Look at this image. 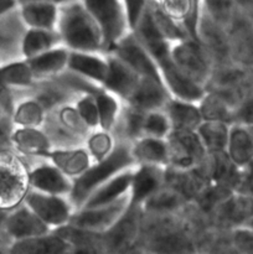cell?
<instances>
[{
  "label": "cell",
  "mask_w": 253,
  "mask_h": 254,
  "mask_svg": "<svg viewBox=\"0 0 253 254\" xmlns=\"http://www.w3.org/2000/svg\"><path fill=\"white\" fill-rule=\"evenodd\" d=\"M46 113L44 107L36 101L30 99L20 104L15 114V122L21 127H40L46 121Z\"/></svg>",
  "instance_id": "cell-43"
},
{
  "label": "cell",
  "mask_w": 253,
  "mask_h": 254,
  "mask_svg": "<svg viewBox=\"0 0 253 254\" xmlns=\"http://www.w3.org/2000/svg\"><path fill=\"white\" fill-rule=\"evenodd\" d=\"M29 173L16 159L0 160V206L14 207L29 191Z\"/></svg>",
  "instance_id": "cell-11"
},
{
  "label": "cell",
  "mask_w": 253,
  "mask_h": 254,
  "mask_svg": "<svg viewBox=\"0 0 253 254\" xmlns=\"http://www.w3.org/2000/svg\"><path fill=\"white\" fill-rule=\"evenodd\" d=\"M146 112H141L139 109L129 107L126 109V114L123 119L124 134L131 141L143 136V122Z\"/></svg>",
  "instance_id": "cell-45"
},
{
  "label": "cell",
  "mask_w": 253,
  "mask_h": 254,
  "mask_svg": "<svg viewBox=\"0 0 253 254\" xmlns=\"http://www.w3.org/2000/svg\"><path fill=\"white\" fill-rule=\"evenodd\" d=\"M226 153L240 168L253 160V135L247 126L240 123L231 124Z\"/></svg>",
  "instance_id": "cell-32"
},
{
  "label": "cell",
  "mask_w": 253,
  "mask_h": 254,
  "mask_svg": "<svg viewBox=\"0 0 253 254\" xmlns=\"http://www.w3.org/2000/svg\"><path fill=\"white\" fill-rule=\"evenodd\" d=\"M197 104L203 121L233 123L235 106L217 92L206 91Z\"/></svg>",
  "instance_id": "cell-35"
},
{
  "label": "cell",
  "mask_w": 253,
  "mask_h": 254,
  "mask_svg": "<svg viewBox=\"0 0 253 254\" xmlns=\"http://www.w3.org/2000/svg\"><path fill=\"white\" fill-rule=\"evenodd\" d=\"M165 184L178 190L191 203L208 184L205 160L198 166L186 170L166 168Z\"/></svg>",
  "instance_id": "cell-19"
},
{
  "label": "cell",
  "mask_w": 253,
  "mask_h": 254,
  "mask_svg": "<svg viewBox=\"0 0 253 254\" xmlns=\"http://www.w3.org/2000/svg\"><path fill=\"white\" fill-rule=\"evenodd\" d=\"M10 124L6 121L0 123V148L6 145L10 140Z\"/></svg>",
  "instance_id": "cell-51"
},
{
  "label": "cell",
  "mask_w": 253,
  "mask_h": 254,
  "mask_svg": "<svg viewBox=\"0 0 253 254\" xmlns=\"http://www.w3.org/2000/svg\"><path fill=\"white\" fill-rule=\"evenodd\" d=\"M238 9L246 14H252L253 12V0H235Z\"/></svg>",
  "instance_id": "cell-52"
},
{
  "label": "cell",
  "mask_w": 253,
  "mask_h": 254,
  "mask_svg": "<svg viewBox=\"0 0 253 254\" xmlns=\"http://www.w3.org/2000/svg\"><path fill=\"white\" fill-rule=\"evenodd\" d=\"M5 218H6V217H5V216H4V213H2L1 211H0V226H1L2 223L5 222Z\"/></svg>",
  "instance_id": "cell-57"
},
{
  "label": "cell",
  "mask_w": 253,
  "mask_h": 254,
  "mask_svg": "<svg viewBox=\"0 0 253 254\" xmlns=\"http://www.w3.org/2000/svg\"><path fill=\"white\" fill-rule=\"evenodd\" d=\"M252 200H253V198H252Z\"/></svg>",
  "instance_id": "cell-62"
},
{
  "label": "cell",
  "mask_w": 253,
  "mask_h": 254,
  "mask_svg": "<svg viewBox=\"0 0 253 254\" xmlns=\"http://www.w3.org/2000/svg\"><path fill=\"white\" fill-rule=\"evenodd\" d=\"M107 59H108V73L102 87L126 102L135 89L140 76L114 55L108 54Z\"/></svg>",
  "instance_id": "cell-18"
},
{
  "label": "cell",
  "mask_w": 253,
  "mask_h": 254,
  "mask_svg": "<svg viewBox=\"0 0 253 254\" xmlns=\"http://www.w3.org/2000/svg\"><path fill=\"white\" fill-rule=\"evenodd\" d=\"M151 14H153L156 29L166 41L176 42L180 41V40L191 39L184 25L174 17H171L169 14H166L158 4L151 2Z\"/></svg>",
  "instance_id": "cell-38"
},
{
  "label": "cell",
  "mask_w": 253,
  "mask_h": 254,
  "mask_svg": "<svg viewBox=\"0 0 253 254\" xmlns=\"http://www.w3.org/2000/svg\"><path fill=\"white\" fill-rule=\"evenodd\" d=\"M109 54L126 62L140 77H153L163 81L156 62L133 32L126 35Z\"/></svg>",
  "instance_id": "cell-13"
},
{
  "label": "cell",
  "mask_w": 253,
  "mask_h": 254,
  "mask_svg": "<svg viewBox=\"0 0 253 254\" xmlns=\"http://www.w3.org/2000/svg\"><path fill=\"white\" fill-rule=\"evenodd\" d=\"M236 192L253 198V160L241 168V176Z\"/></svg>",
  "instance_id": "cell-50"
},
{
  "label": "cell",
  "mask_w": 253,
  "mask_h": 254,
  "mask_svg": "<svg viewBox=\"0 0 253 254\" xmlns=\"http://www.w3.org/2000/svg\"><path fill=\"white\" fill-rule=\"evenodd\" d=\"M82 4L101 29L103 51L109 54L126 35L131 32L122 0H82Z\"/></svg>",
  "instance_id": "cell-4"
},
{
  "label": "cell",
  "mask_w": 253,
  "mask_h": 254,
  "mask_svg": "<svg viewBox=\"0 0 253 254\" xmlns=\"http://www.w3.org/2000/svg\"><path fill=\"white\" fill-rule=\"evenodd\" d=\"M62 45L57 30L32 29L30 27L22 39V54L25 59H31Z\"/></svg>",
  "instance_id": "cell-36"
},
{
  "label": "cell",
  "mask_w": 253,
  "mask_h": 254,
  "mask_svg": "<svg viewBox=\"0 0 253 254\" xmlns=\"http://www.w3.org/2000/svg\"><path fill=\"white\" fill-rule=\"evenodd\" d=\"M248 15H250V17H251V19L253 20V12H252V14H248Z\"/></svg>",
  "instance_id": "cell-60"
},
{
  "label": "cell",
  "mask_w": 253,
  "mask_h": 254,
  "mask_svg": "<svg viewBox=\"0 0 253 254\" xmlns=\"http://www.w3.org/2000/svg\"><path fill=\"white\" fill-rule=\"evenodd\" d=\"M171 124L164 109L146 112L143 122V135L166 139L171 131Z\"/></svg>",
  "instance_id": "cell-42"
},
{
  "label": "cell",
  "mask_w": 253,
  "mask_h": 254,
  "mask_svg": "<svg viewBox=\"0 0 253 254\" xmlns=\"http://www.w3.org/2000/svg\"><path fill=\"white\" fill-rule=\"evenodd\" d=\"M170 55L176 66L196 83L205 87L212 72L213 64L202 45L193 39L171 42Z\"/></svg>",
  "instance_id": "cell-7"
},
{
  "label": "cell",
  "mask_w": 253,
  "mask_h": 254,
  "mask_svg": "<svg viewBox=\"0 0 253 254\" xmlns=\"http://www.w3.org/2000/svg\"><path fill=\"white\" fill-rule=\"evenodd\" d=\"M164 111L173 129L196 130L203 121L198 104L195 102L183 101L171 97Z\"/></svg>",
  "instance_id": "cell-31"
},
{
  "label": "cell",
  "mask_w": 253,
  "mask_h": 254,
  "mask_svg": "<svg viewBox=\"0 0 253 254\" xmlns=\"http://www.w3.org/2000/svg\"><path fill=\"white\" fill-rule=\"evenodd\" d=\"M73 180L64 175L54 164H44L29 173V185L32 190L68 197Z\"/></svg>",
  "instance_id": "cell-20"
},
{
  "label": "cell",
  "mask_w": 253,
  "mask_h": 254,
  "mask_svg": "<svg viewBox=\"0 0 253 254\" xmlns=\"http://www.w3.org/2000/svg\"><path fill=\"white\" fill-rule=\"evenodd\" d=\"M16 0H0V15L12 9Z\"/></svg>",
  "instance_id": "cell-53"
},
{
  "label": "cell",
  "mask_w": 253,
  "mask_h": 254,
  "mask_svg": "<svg viewBox=\"0 0 253 254\" xmlns=\"http://www.w3.org/2000/svg\"><path fill=\"white\" fill-rule=\"evenodd\" d=\"M12 139L17 148L27 155L46 158L52 149V143L46 131L40 130L39 127H21L15 131Z\"/></svg>",
  "instance_id": "cell-34"
},
{
  "label": "cell",
  "mask_w": 253,
  "mask_h": 254,
  "mask_svg": "<svg viewBox=\"0 0 253 254\" xmlns=\"http://www.w3.org/2000/svg\"><path fill=\"white\" fill-rule=\"evenodd\" d=\"M143 225L140 206H129L121 218L106 232L101 233L102 252H129L139 245Z\"/></svg>",
  "instance_id": "cell-5"
},
{
  "label": "cell",
  "mask_w": 253,
  "mask_h": 254,
  "mask_svg": "<svg viewBox=\"0 0 253 254\" xmlns=\"http://www.w3.org/2000/svg\"><path fill=\"white\" fill-rule=\"evenodd\" d=\"M135 165L136 163L131 153L130 145L126 143L116 144L113 151L108 156L99 161H93L82 175L73 180L68 200L73 206L74 211L82 207L88 196L102 184L108 181L121 171Z\"/></svg>",
  "instance_id": "cell-2"
},
{
  "label": "cell",
  "mask_w": 253,
  "mask_h": 254,
  "mask_svg": "<svg viewBox=\"0 0 253 254\" xmlns=\"http://www.w3.org/2000/svg\"><path fill=\"white\" fill-rule=\"evenodd\" d=\"M4 226L6 228V232L16 241L44 235L52 231L26 205L17 208L11 215L7 216L5 218Z\"/></svg>",
  "instance_id": "cell-26"
},
{
  "label": "cell",
  "mask_w": 253,
  "mask_h": 254,
  "mask_svg": "<svg viewBox=\"0 0 253 254\" xmlns=\"http://www.w3.org/2000/svg\"><path fill=\"white\" fill-rule=\"evenodd\" d=\"M60 5L49 1L26 2L21 5V17L32 29L56 30Z\"/></svg>",
  "instance_id": "cell-33"
},
{
  "label": "cell",
  "mask_w": 253,
  "mask_h": 254,
  "mask_svg": "<svg viewBox=\"0 0 253 254\" xmlns=\"http://www.w3.org/2000/svg\"><path fill=\"white\" fill-rule=\"evenodd\" d=\"M20 5L26 4V2H36V1H49V2H55L57 5H62L66 4V2L72 1V0H16Z\"/></svg>",
  "instance_id": "cell-55"
},
{
  "label": "cell",
  "mask_w": 253,
  "mask_h": 254,
  "mask_svg": "<svg viewBox=\"0 0 253 254\" xmlns=\"http://www.w3.org/2000/svg\"><path fill=\"white\" fill-rule=\"evenodd\" d=\"M151 2H154V4H160L161 1H163V0H150Z\"/></svg>",
  "instance_id": "cell-58"
},
{
  "label": "cell",
  "mask_w": 253,
  "mask_h": 254,
  "mask_svg": "<svg viewBox=\"0 0 253 254\" xmlns=\"http://www.w3.org/2000/svg\"><path fill=\"white\" fill-rule=\"evenodd\" d=\"M208 183L236 191L240 181L241 168L236 165L226 151L207 154L205 159Z\"/></svg>",
  "instance_id": "cell-24"
},
{
  "label": "cell",
  "mask_w": 253,
  "mask_h": 254,
  "mask_svg": "<svg viewBox=\"0 0 253 254\" xmlns=\"http://www.w3.org/2000/svg\"><path fill=\"white\" fill-rule=\"evenodd\" d=\"M6 86H9V82H7L6 67H2V68H0V92L4 91V88Z\"/></svg>",
  "instance_id": "cell-54"
},
{
  "label": "cell",
  "mask_w": 253,
  "mask_h": 254,
  "mask_svg": "<svg viewBox=\"0 0 253 254\" xmlns=\"http://www.w3.org/2000/svg\"><path fill=\"white\" fill-rule=\"evenodd\" d=\"M253 88V76L251 69L245 68L235 62L213 66L206 84V91L220 93L235 106L242 97Z\"/></svg>",
  "instance_id": "cell-6"
},
{
  "label": "cell",
  "mask_w": 253,
  "mask_h": 254,
  "mask_svg": "<svg viewBox=\"0 0 253 254\" xmlns=\"http://www.w3.org/2000/svg\"><path fill=\"white\" fill-rule=\"evenodd\" d=\"M253 216V200L238 192H233L222 201L207 217L212 227L235 230L245 226Z\"/></svg>",
  "instance_id": "cell-14"
},
{
  "label": "cell",
  "mask_w": 253,
  "mask_h": 254,
  "mask_svg": "<svg viewBox=\"0 0 253 254\" xmlns=\"http://www.w3.org/2000/svg\"><path fill=\"white\" fill-rule=\"evenodd\" d=\"M134 168L135 166L121 171L112 179H109L108 181L102 184L88 196V198L84 201L82 207L79 208H93L98 207V206L108 205V203L114 202L118 198L123 197L124 195L130 192Z\"/></svg>",
  "instance_id": "cell-21"
},
{
  "label": "cell",
  "mask_w": 253,
  "mask_h": 254,
  "mask_svg": "<svg viewBox=\"0 0 253 254\" xmlns=\"http://www.w3.org/2000/svg\"><path fill=\"white\" fill-rule=\"evenodd\" d=\"M84 143H86L84 146L88 150L92 161H99L104 159L113 151L114 146H116L111 131L103 130V129L89 134Z\"/></svg>",
  "instance_id": "cell-41"
},
{
  "label": "cell",
  "mask_w": 253,
  "mask_h": 254,
  "mask_svg": "<svg viewBox=\"0 0 253 254\" xmlns=\"http://www.w3.org/2000/svg\"><path fill=\"white\" fill-rule=\"evenodd\" d=\"M46 158L72 180L82 175L93 163L86 146L81 145L51 149Z\"/></svg>",
  "instance_id": "cell-22"
},
{
  "label": "cell",
  "mask_w": 253,
  "mask_h": 254,
  "mask_svg": "<svg viewBox=\"0 0 253 254\" xmlns=\"http://www.w3.org/2000/svg\"><path fill=\"white\" fill-rule=\"evenodd\" d=\"M130 148L136 165L146 164L164 168L169 166V149L166 139L143 135L133 140Z\"/></svg>",
  "instance_id": "cell-29"
},
{
  "label": "cell",
  "mask_w": 253,
  "mask_h": 254,
  "mask_svg": "<svg viewBox=\"0 0 253 254\" xmlns=\"http://www.w3.org/2000/svg\"><path fill=\"white\" fill-rule=\"evenodd\" d=\"M24 202L51 230L68 225L74 212L73 206L66 196L40 192L32 189L27 191Z\"/></svg>",
  "instance_id": "cell-9"
},
{
  "label": "cell",
  "mask_w": 253,
  "mask_h": 254,
  "mask_svg": "<svg viewBox=\"0 0 253 254\" xmlns=\"http://www.w3.org/2000/svg\"><path fill=\"white\" fill-rule=\"evenodd\" d=\"M251 72H252V76H253V68H252V69H251Z\"/></svg>",
  "instance_id": "cell-61"
},
{
  "label": "cell",
  "mask_w": 253,
  "mask_h": 254,
  "mask_svg": "<svg viewBox=\"0 0 253 254\" xmlns=\"http://www.w3.org/2000/svg\"><path fill=\"white\" fill-rule=\"evenodd\" d=\"M201 9L211 20L225 29L240 11L235 0H201Z\"/></svg>",
  "instance_id": "cell-39"
},
{
  "label": "cell",
  "mask_w": 253,
  "mask_h": 254,
  "mask_svg": "<svg viewBox=\"0 0 253 254\" xmlns=\"http://www.w3.org/2000/svg\"><path fill=\"white\" fill-rule=\"evenodd\" d=\"M122 1H123L124 7H126L130 31H133L136 25H138L140 17L143 16L146 7L150 4V0H122Z\"/></svg>",
  "instance_id": "cell-49"
},
{
  "label": "cell",
  "mask_w": 253,
  "mask_h": 254,
  "mask_svg": "<svg viewBox=\"0 0 253 254\" xmlns=\"http://www.w3.org/2000/svg\"><path fill=\"white\" fill-rule=\"evenodd\" d=\"M166 14L180 21L191 39H197V26L201 16V0H163L158 4Z\"/></svg>",
  "instance_id": "cell-30"
},
{
  "label": "cell",
  "mask_w": 253,
  "mask_h": 254,
  "mask_svg": "<svg viewBox=\"0 0 253 254\" xmlns=\"http://www.w3.org/2000/svg\"><path fill=\"white\" fill-rule=\"evenodd\" d=\"M197 39L212 60L213 66L232 62L227 29L211 20L205 12H202V9L197 26Z\"/></svg>",
  "instance_id": "cell-15"
},
{
  "label": "cell",
  "mask_w": 253,
  "mask_h": 254,
  "mask_svg": "<svg viewBox=\"0 0 253 254\" xmlns=\"http://www.w3.org/2000/svg\"><path fill=\"white\" fill-rule=\"evenodd\" d=\"M37 102L41 104L46 112H51L56 109L57 107L62 106L66 102L67 96L63 91L61 89H54V88H45L36 94L35 97Z\"/></svg>",
  "instance_id": "cell-48"
},
{
  "label": "cell",
  "mask_w": 253,
  "mask_h": 254,
  "mask_svg": "<svg viewBox=\"0 0 253 254\" xmlns=\"http://www.w3.org/2000/svg\"><path fill=\"white\" fill-rule=\"evenodd\" d=\"M170 98V92L161 79L140 77L126 104L141 112H150L165 108Z\"/></svg>",
  "instance_id": "cell-16"
},
{
  "label": "cell",
  "mask_w": 253,
  "mask_h": 254,
  "mask_svg": "<svg viewBox=\"0 0 253 254\" xmlns=\"http://www.w3.org/2000/svg\"><path fill=\"white\" fill-rule=\"evenodd\" d=\"M232 245L236 253L253 254V230L248 226H241L231 231Z\"/></svg>",
  "instance_id": "cell-46"
},
{
  "label": "cell",
  "mask_w": 253,
  "mask_h": 254,
  "mask_svg": "<svg viewBox=\"0 0 253 254\" xmlns=\"http://www.w3.org/2000/svg\"><path fill=\"white\" fill-rule=\"evenodd\" d=\"M54 111H56V117H55V119H56L57 122H60L67 130L73 133L74 135L79 136L81 139L86 140L88 130H91V129H89L88 127L84 124V122L82 121V118L79 117L78 112L74 108V106L62 104V106L54 109Z\"/></svg>",
  "instance_id": "cell-40"
},
{
  "label": "cell",
  "mask_w": 253,
  "mask_h": 254,
  "mask_svg": "<svg viewBox=\"0 0 253 254\" xmlns=\"http://www.w3.org/2000/svg\"><path fill=\"white\" fill-rule=\"evenodd\" d=\"M74 108L89 129H96L99 127L98 108L94 96L91 92H82V96L74 103Z\"/></svg>",
  "instance_id": "cell-44"
},
{
  "label": "cell",
  "mask_w": 253,
  "mask_h": 254,
  "mask_svg": "<svg viewBox=\"0 0 253 254\" xmlns=\"http://www.w3.org/2000/svg\"><path fill=\"white\" fill-rule=\"evenodd\" d=\"M245 226H248V227H251V228H252V230H253V216L250 218V220H248V222L246 223Z\"/></svg>",
  "instance_id": "cell-56"
},
{
  "label": "cell",
  "mask_w": 253,
  "mask_h": 254,
  "mask_svg": "<svg viewBox=\"0 0 253 254\" xmlns=\"http://www.w3.org/2000/svg\"><path fill=\"white\" fill-rule=\"evenodd\" d=\"M230 126L231 124L223 122L202 121L197 127L196 131L207 154L226 151Z\"/></svg>",
  "instance_id": "cell-37"
},
{
  "label": "cell",
  "mask_w": 253,
  "mask_h": 254,
  "mask_svg": "<svg viewBox=\"0 0 253 254\" xmlns=\"http://www.w3.org/2000/svg\"><path fill=\"white\" fill-rule=\"evenodd\" d=\"M130 206V192L108 205L93 208H78L73 212L69 225L96 233L106 232Z\"/></svg>",
  "instance_id": "cell-10"
},
{
  "label": "cell",
  "mask_w": 253,
  "mask_h": 254,
  "mask_svg": "<svg viewBox=\"0 0 253 254\" xmlns=\"http://www.w3.org/2000/svg\"><path fill=\"white\" fill-rule=\"evenodd\" d=\"M231 60L235 64L253 68V20L250 15L238 11L227 27Z\"/></svg>",
  "instance_id": "cell-12"
},
{
  "label": "cell",
  "mask_w": 253,
  "mask_h": 254,
  "mask_svg": "<svg viewBox=\"0 0 253 254\" xmlns=\"http://www.w3.org/2000/svg\"><path fill=\"white\" fill-rule=\"evenodd\" d=\"M68 56L69 50L63 45H60L37 56L27 59L26 62L34 74V78H47L59 76L67 69Z\"/></svg>",
  "instance_id": "cell-28"
},
{
  "label": "cell",
  "mask_w": 253,
  "mask_h": 254,
  "mask_svg": "<svg viewBox=\"0 0 253 254\" xmlns=\"http://www.w3.org/2000/svg\"><path fill=\"white\" fill-rule=\"evenodd\" d=\"M189 205L188 200L170 185H164L141 203L145 216H168L180 212Z\"/></svg>",
  "instance_id": "cell-27"
},
{
  "label": "cell",
  "mask_w": 253,
  "mask_h": 254,
  "mask_svg": "<svg viewBox=\"0 0 253 254\" xmlns=\"http://www.w3.org/2000/svg\"><path fill=\"white\" fill-rule=\"evenodd\" d=\"M67 71L102 86L108 73V59L94 52L69 50Z\"/></svg>",
  "instance_id": "cell-23"
},
{
  "label": "cell",
  "mask_w": 253,
  "mask_h": 254,
  "mask_svg": "<svg viewBox=\"0 0 253 254\" xmlns=\"http://www.w3.org/2000/svg\"><path fill=\"white\" fill-rule=\"evenodd\" d=\"M57 32L63 46L71 51H103V36L96 20L83 4L73 0L60 7Z\"/></svg>",
  "instance_id": "cell-1"
},
{
  "label": "cell",
  "mask_w": 253,
  "mask_h": 254,
  "mask_svg": "<svg viewBox=\"0 0 253 254\" xmlns=\"http://www.w3.org/2000/svg\"><path fill=\"white\" fill-rule=\"evenodd\" d=\"M166 168L138 164L133 170L130 185V206H141L155 191L165 185Z\"/></svg>",
  "instance_id": "cell-17"
},
{
  "label": "cell",
  "mask_w": 253,
  "mask_h": 254,
  "mask_svg": "<svg viewBox=\"0 0 253 254\" xmlns=\"http://www.w3.org/2000/svg\"><path fill=\"white\" fill-rule=\"evenodd\" d=\"M248 129H250L251 134H252V135H253V124H252V126H248Z\"/></svg>",
  "instance_id": "cell-59"
},
{
  "label": "cell",
  "mask_w": 253,
  "mask_h": 254,
  "mask_svg": "<svg viewBox=\"0 0 253 254\" xmlns=\"http://www.w3.org/2000/svg\"><path fill=\"white\" fill-rule=\"evenodd\" d=\"M169 149V166L176 170H186L198 166L207 156L196 130L171 129L166 136Z\"/></svg>",
  "instance_id": "cell-8"
},
{
  "label": "cell",
  "mask_w": 253,
  "mask_h": 254,
  "mask_svg": "<svg viewBox=\"0 0 253 254\" xmlns=\"http://www.w3.org/2000/svg\"><path fill=\"white\" fill-rule=\"evenodd\" d=\"M233 123L247 127L253 124V88H251L236 106L233 112Z\"/></svg>",
  "instance_id": "cell-47"
},
{
  "label": "cell",
  "mask_w": 253,
  "mask_h": 254,
  "mask_svg": "<svg viewBox=\"0 0 253 254\" xmlns=\"http://www.w3.org/2000/svg\"><path fill=\"white\" fill-rule=\"evenodd\" d=\"M10 252L21 254H64L71 253V245L54 230L34 237L17 240Z\"/></svg>",
  "instance_id": "cell-25"
},
{
  "label": "cell",
  "mask_w": 253,
  "mask_h": 254,
  "mask_svg": "<svg viewBox=\"0 0 253 254\" xmlns=\"http://www.w3.org/2000/svg\"><path fill=\"white\" fill-rule=\"evenodd\" d=\"M170 44L166 40H159L149 46H144L158 64L164 84L171 97L183 101L198 103L205 94L206 89L201 84L186 76L174 62L170 55Z\"/></svg>",
  "instance_id": "cell-3"
}]
</instances>
